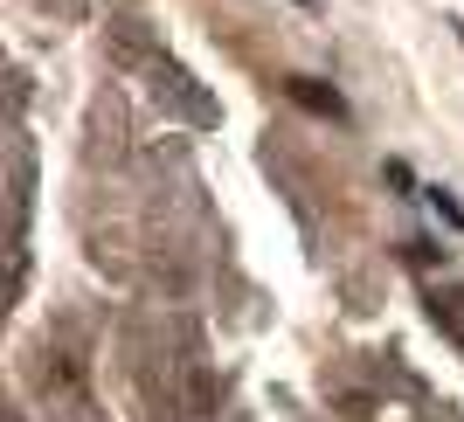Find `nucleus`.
<instances>
[{
	"label": "nucleus",
	"mask_w": 464,
	"mask_h": 422,
	"mask_svg": "<svg viewBox=\"0 0 464 422\" xmlns=\"http://www.w3.org/2000/svg\"><path fill=\"white\" fill-rule=\"evenodd\" d=\"M458 42H464V28H458Z\"/></svg>",
	"instance_id": "7ed1b4c3"
},
{
	"label": "nucleus",
	"mask_w": 464,
	"mask_h": 422,
	"mask_svg": "<svg viewBox=\"0 0 464 422\" xmlns=\"http://www.w3.org/2000/svg\"><path fill=\"white\" fill-rule=\"evenodd\" d=\"M298 7H319V0H298Z\"/></svg>",
	"instance_id": "f03ea898"
},
{
	"label": "nucleus",
	"mask_w": 464,
	"mask_h": 422,
	"mask_svg": "<svg viewBox=\"0 0 464 422\" xmlns=\"http://www.w3.org/2000/svg\"><path fill=\"white\" fill-rule=\"evenodd\" d=\"M285 91L298 97V104H312V111H333V118H347V104H340V97H333L326 83H312V77H291Z\"/></svg>",
	"instance_id": "f257e3e1"
}]
</instances>
